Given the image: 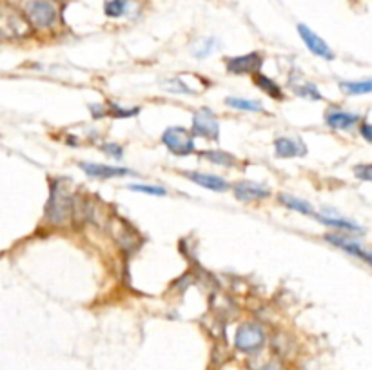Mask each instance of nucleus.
Instances as JSON below:
<instances>
[{"instance_id": "obj_20", "label": "nucleus", "mask_w": 372, "mask_h": 370, "mask_svg": "<svg viewBox=\"0 0 372 370\" xmlns=\"http://www.w3.org/2000/svg\"><path fill=\"white\" fill-rule=\"evenodd\" d=\"M128 0H106V4H104V13H106L109 19H120V16L128 13Z\"/></svg>"}, {"instance_id": "obj_16", "label": "nucleus", "mask_w": 372, "mask_h": 370, "mask_svg": "<svg viewBox=\"0 0 372 370\" xmlns=\"http://www.w3.org/2000/svg\"><path fill=\"white\" fill-rule=\"evenodd\" d=\"M255 86L260 87L261 91L266 93L267 97L275 98V100H283V91H281V87L278 86L275 80H270L269 76L256 75L255 76Z\"/></svg>"}, {"instance_id": "obj_21", "label": "nucleus", "mask_w": 372, "mask_h": 370, "mask_svg": "<svg viewBox=\"0 0 372 370\" xmlns=\"http://www.w3.org/2000/svg\"><path fill=\"white\" fill-rule=\"evenodd\" d=\"M314 218L320 220L321 223H325V225H329V227H334V229H342V231H347V233H362V229L358 227L354 222H349V220H343V218H327V216H314Z\"/></svg>"}, {"instance_id": "obj_4", "label": "nucleus", "mask_w": 372, "mask_h": 370, "mask_svg": "<svg viewBox=\"0 0 372 370\" xmlns=\"http://www.w3.org/2000/svg\"><path fill=\"white\" fill-rule=\"evenodd\" d=\"M162 143L167 148L171 154L178 158L189 157L194 152V138L193 135L182 126L167 127L162 135Z\"/></svg>"}, {"instance_id": "obj_29", "label": "nucleus", "mask_w": 372, "mask_h": 370, "mask_svg": "<svg viewBox=\"0 0 372 370\" xmlns=\"http://www.w3.org/2000/svg\"><path fill=\"white\" fill-rule=\"evenodd\" d=\"M360 132H362V137L367 140L369 143H372V124H362V127H360Z\"/></svg>"}, {"instance_id": "obj_6", "label": "nucleus", "mask_w": 372, "mask_h": 370, "mask_svg": "<svg viewBox=\"0 0 372 370\" xmlns=\"http://www.w3.org/2000/svg\"><path fill=\"white\" fill-rule=\"evenodd\" d=\"M193 132L196 137L205 138V140H218L220 137V124L214 113L207 107H202L200 111L194 113L193 117Z\"/></svg>"}, {"instance_id": "obj_24", "label": "nucleus", "mask_w": 372, "mask_h": 370, "mask_svg": "<svg viewBox=\"0 0 372 370\" xmlns=\"http://www.w3.org/2000/svg\"><path fill=\"white\" fill-rule=\"evenodd\" d=\"M163 89H167L169 93H193V89H189V86H185L184 82L174 78V80H169L163 84Z\"/></svg>"}, {"instance_id": "obj_7", "label": "nucleus", "mask_w": 372, "mask_h": 370, "mask_svg": "<svg viewBox=\"0 0 372 370\" xmlns=\"http://www.w3.org/2000/svg\"><path fill=\"white\" fill-rule=\"evenodd\" d=\"M261 64H264V56L261 53H247V55L231 56L225 58V67L227 71L233 75H251V73L260 71Z\"/></svg>"}, {"instance_id": "obj_27", "label": "nucleus", "mask_w": 372, "mask_h": 370, "mask_svg": "<svg viewBox=\"0 0 372 370\" xmlns=\"http://www.w3.org/2000/svg\"><path fill=\"white\" fill-rule=\"evenodd\" d=\"M354 174H356L360 180L372 182V163H369V165H356V167H354Z\"/></svg>"}, {"instance_id": "obj_8", "label": "nucleus", "mask_w": 372, "mask_h": 370, "mask_svg": "<svg viewBox=\"0 0 372 370\" xmlns=\"http://www.w3.org/2000/svg\"><path fill=\"white\" fill-rule=\"evenodd\" d=\"M298 35L303 41V44L307 46V49L311 51L312 55L320 56V58H325V60H332L334 58V53L329 46H327V42L321 38L320 35H316L314 31L305 24H298Z\"/></svg>"}, {"instance_id": "obj_10", "label": "nucleus", "mask_w": 372, "mask_h": 370, "mask_svg": "<svg viewBox=\"0 0 372 370\" xmlns=\"http://www.w3.org/2000/svg\"><path fill=\"white\" fill-rule=\"evenodd\" d=\"M233 193L240 202H260V200H266V198L270 196V189H267L261 183L238 182L235 183Z\"/></svg>"}, {"instance_id": "obj_3", "label": "nucleus", "mask_w": 372, "mask_h": 370, "mask_svg": "<svg viewBox=\"0 0 372 370\" xmlns=\"http://www.w3.org/2000/svg\"><path fill=\"white\" fill-rule=\"evenodd\" d=\"M236 349L245 352V354H255L260 352L261 347L266 345V330L264 327L255 321H247L238 327L235 334Z\"/></svg>"}, {"instance_id": "obj_26", "label": "nucleus", "mask_w": 372, "mask_h": 370, "mask_svg": "<svg viewBox=\"0 0 372 370\" xmlns=\"http://www.w3.org/2000/svg\"><path fill=\"white\" fill-rule=\"evenodd\" d=\"M214 47V41L213 38H207V41H200V47L198 49H194V56L196 58H205V56L209 55L211 51H213Z\"/></svg>"}, {"instance_id": "obj_14", "label": "nucleus", "mask_w": 372, "mask_h": 370, "mask_svg": "<svg viewBox=\"0 0 372 370\" xmlns=\"http://www.w3.org/2000/svg\"><path fill=\"white\" fill-rule=\"evenodd\" d=\"M275 152L278 158H296L303 157L307 152L305 146L301 140H292V138L280 137L275 140Z\"/></svg>"}, {"instance_id": "obj_23", "label": "nucleus", "mask_w": 372, "mask_h": 370, "mask_svg": "<svg viewBox=\"0 0 372 370\" xmlns=\"http://www.w3.org/2000/svg\"><path fill=\"white\" fill-rule=\"evenodd\" d=\"M129 191L151 194V196H165V194H167V191L163 187H160V185H148V183H131V185H129Z\"/></svg>"}, {"instance_id": "obj_9", "label": "nucleus", "mask_w": 372, "mask_h": 370, "mask_svg": "<svg viewBox=\"0 0 372 370\" xmlns=\"http://www.w3.org/2000/svg\"><path fill=\"white\" fill-rule=\"evenodd\" d=\"M80 169L87 176L100 178V180H107V178H122V176H135V171L126 167H113V165H106V163H91V162H80Z\"/></svg>"}, {"instance_id": "obj_11", "label": "nucleus", "mask_w": 372, "mask_h": 370, "mask_svg": "<svg viewBox=\"0 0 372 370\" xmlns=\"http://www.w3.org/2000/svg\"><path fill=\"white\" fill-rule=\"evenodd\" d=\"M325 240L331 245H334V247L342 248L347 254L354 256V258L362 259V262H367V264L372 265V254L367 253V251H363L362 245L356 244V242H351V240L343 238L340 234H325Z\"/></svg>"}, {"instance_id": "obj_22", "label": "nucleus", "mask_w": 372, "mask_h": 370, "mask_svg": "<svg viewBox=\"0 0 372 370\" xmlns=\"http://www.w3.org/2000/svg\"><path fill=\"white\" fill-rule=\"evenodd\" d=\"M292 91L294 95L301 98H309V100H321V93L318 91L316 86L311 84V82H303V84H292Z\"/></svg>"}, {"instance_id": "obj_25", "label": "nucleus", "mask_w": 372, "mask_h": 370, "mask_svg": "<svg viewBox=\"0 0 372 370\" xmlns=\"http://www.w3.org/2000/svg\"><path fill=\"white\" fill-rule=\"evenodd\" d=\"M138 111H140L138 107H133V109H122V107H118V106H111L109 115H113V117H117V118H131V117H137Z\"/></svg>"}, {"instance_id": "obj_17", "label": "nucleus", "mask_w": 372, "mask_h": 370, "mask_svg": "<svg viewBox=\"0 0 372 370\" xmlns=\"http://www.w3.org/2000/svg\"><path fill=\"white\" fill-rule=\"evenodd\" d=\"M198 154L204 158V160H207V162L216 163V165H224V167H235L236 163H238L233 154L224 151H202L198 152Z\"/></svg>"}, {"instance_id": "obj_18", "label": "nucleus", "mask_w": 372, "mask_h": 370, "mask_svg": "<svg viewBox=\"0 0 372 370\" xmlns=\"http://www.w3.org/2000/svg\"><path fill=\"white\" fill-rule=\"evenodd\" d=\"M225 104L233 109H238V111H247V113H258L264 111V106H261V102L258 100H249V98H236L231 97L225 100Z\"/></svg>"}, {"instance_id": "obj_5", "label": "nucleus", "mask_w": 372, "mask_h": 370, "mask_svg": "<svg viewBox=\"0 0 372 370\" xmlns=\"http://www.w3.org/2000/svg\"><path fill=\"white\" fill-rule=\"evenodd\" d=\"M69 216H71V196H69L64 185L53 183L51 196H49V202H47L46 207V218L51 223L60 225Z\"/></svg>"}, {"instance_id": "obj_28", "label": "nucleus", "mask_w": 372, "mask_h": 370, "mask_svg": "<svg viewBox=\"0 0 372 370\" xmlns=\"http://www.w3.org/2000/svg\"><path fill=\"white\" fill-rule=\"evenodd\" d=\"M102 151L107 152L109 157L117 158V160H120V158L124 157V149L120 148L118 143H113V142L106 143V146H102Z\"/></svg>"}, {"instance_id": "obj_15", "label": "nucleus", "mask_w": 372, "mask_h": 370, "mask_svg": "<svg viewBox=\"0 0 372 370\" xmlns=\"http://www.w3.org/2000/svg\"><path fill=\"white\" fill-rule=\"evenodd\" d=\"M278 202H280L281 205H286L287 209L296 211V213L305 214V216H316L314 209L311 207V203L305 202V200H300V198L291 196V194H280V196H278Z\"/></svg>"}, {"instance_id": "obj_31", "label": "nucleus", "mask_w": 372, "mask_h": 370, "mask_svg": "<svg viewBox=\"0 0 372 370\" xmlns=\"http://www.w3.org/2000/svg\"><path fill=\"white\" fill-rule=\"evenodd\" d=\"M91 111H93V117H95V118L104 117V115L107 113L102 106H91Z\"/></svg>"}, {"instance_id": "obj_19", "label": "nucleus", "mask_w": 372, "mask_h": 370, "mask_svg": "<svg viewBox=\"0 0 372 370\" xmlns=\"http://www.w3.org/2000/svg\"><path fill=\"white\" fill-rule=\"evenodd\" d=\"M340 87L347 95H365V93H372V78L358 82H342Z\"/></svg>"}, {"instance_id": "obj_30", "label": "nucleus", "mask_w": 372, "mask_h": 370, "mask_svg": "<svg viewBox=\"0 0 372 370\" xmlns=\"http://www.w3.org/2000/svg\"><path fill=\"white\" fill-rule=\"evenodd\" d=\"M258 370H281V365H280V361L269 360V361H266V363H264V365H261Z\"/></svg>"}, {"instance_id": "obj_1", "label": "nucleus", "mask_w": 372, "mask_h": 370, "mask_svg": "<svg viewBox=\"0 0 372 370\" xmlns=\"http://www.w3.org/2000/svg\"><path fill=\"white\" fill-rule=\"evenodd\" d=\"M33 33L26 15L13 4H0V38L2 41H24Z\"/></svg>"}, {"instance_id": "obj_12", "label": "nucleus", "mask_w": 372, "mask_h": 370, "mask_svg": "<svg viewBox=\"0 0 372 370\" xmlns=\"http://www.w3.org/2000/svg\"><path fill=\"white\" fill-rule=\"evenodd\" d=\"M187 178L193 183L200 185V187L209 189L214 193H225L229 189V183L225 182L222 176H216V174H207L200 173V171H193V173H187Z\"/></svg>"}, {"instance_id": "obj_13", "label": "nucleus", "mask_w": 372, "mask_h": 370, "mask_svg": "<svg viewBox=\"0 0 372 370\" xmlns=\"http://www.w3.org/2000/svg\"><path fill=\"white\" fill-rule=\"evenodd\" d=\"M325 122L331 129L347 131V129H352V127L360 122V117H358V115H352V113L340 111V109H329L325 115Z\"/></svg>"}, {"instance_id": "obj_2", "label": "nucleus", "mask_w": 372, "mask_h": 370, "mask_svg": "<svg viewBox=\"0 0 372 370\" xmlns=\"http://www.w3.org/2000/svg\"><path fill=\"white\" fill-rule=\"evenodd\" d=\"M22 13L33 30H51L58 22V8L53 0H26Z\"/></svg>"}]
</instances>
